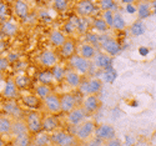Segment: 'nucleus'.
<instances>
[{
    "mask_svg": "<svg viewBox=\"0 0 156 146\" xmlns=\"http://www.w3.org/2000/svg\"><path fill=\"white\" fill-rule=\"evenodd\" d=\"M140 2H144V3H152L155 0H140Z\"/></svg>",
    "mask_w": 156,
    "mask_h": 146,
    "instance_id": "obj_47",
    "label": "nucleus"
},
{
    "mask_svg": "<svg viewBox=\"0 0 156 146\" xmlns=\"http://www.w3.org/2000/svg\"><path fill=\"white\" fill-rule=\"evenodd\" d=\"M37 80L40 84H45V85H50L54 83V77H53V74L49 70H45V71H41L37 76Z\"/></svg>",
    "mask_w": 156,
    "mask_h": 146,
    "instance_id": "obj_40",
    "label": "nucleus"
},
{
    "mask_svg": "<svg viewBox=\"0 0 156 146\" xmlns=\"http://www.w3.org/2000/svg\"><path fill=\"white\" fill-rule=\"evenodd\" d=\"M74 54H76V41L74 39H66L65 43L60 46V55L62 59H70Z\"/></svg>",
    "mask_w": 156,
    "mask_h": 146,
    "instance_id": "obj_19",
    "label": "nucleus"
},
{
    "mask_svg": "<svg viewBox=\"0 0 156 146\" xmlns=\"http://www.w3.org/2000/svg\"><path fill=\"white\" fill-rule=\"evenodd\" d=\"M14 144L15 146H33V137L31 134L25 132L16 137H14Z\"/></svg>",
    "mask_w": 156,
    "mask_h": 146,
    "instance_id": "obj_32",
    "label": "nucleus"
},
{
    "mask_svg": "<svg viewBox=\"0 0 156 146\" xmlns=\"http://www.w3.org/2000/svg\"><path fill=\"white\" fill-rule=\"evenodd\" d=\"M51 69H53V70H51V74H53L54 81H56V83H61V81H64L65 71H66V70L64 69V66H61V65L56 64V65H55V66H53Z\"/></svg>",
    "mask_w": 156,
    "mask_h": 146,
    "instance_id": "obj_33",
    "label": "nucleus"
},
{
    "mask_svg": "<svg viewBox=\"0 0 156 146\" xmlns=\"http://www.w3.org/2000/svg\"><path fill=\"white\" fill-rule=\"evenodd\" d=\"M86 116L87 115L85 114V111L83 110L81 106H76V108H74L71 111H69L66 114V123L70 126H77L83 121L86 120Z\"/></svg>",
    "mask_w": 156,
    "mask_h": 146,
    "instance_id": "obj_11",
    "label": "nucleus"
},
{
    "mask_svg": "<svg viewBox=\"0 0 156 146\" xmlns=\"http://www.w3.org/2000/svg\"><path fill=\"white\" fill-rule=\"evenodd\" d=\"M94 137H96L101 142H105L110 139L116 137V130L112 125H109V124L96 125L95 131H94Z\"/></svg>",
    "mask_w": 156,
    "mask_h": 146,
    "instance_id": "obj_7",
    "label": "nucleus"
},
{
    "mask_svg": "<svg viewBox=\"0 0 156 146\" xmlns=\"http://www.w3.org/2000/svg\"><path fill=\"white\" fill-rule=\"evenodd\" d=\"M14 14L20 20H27L30 12V6L27 0H14Z\"/></svg>",
    "mask_w": 156,
    "mask_h": 146,
    "instance_id": "obj_14",
    "label": "nucleus"
},
{
    "mask_svg": "<svg viewBox=\"0 0 156 146\" xmlns=\"http://www.w3.org/2000/svg\"><path fill=\"white\" fill-rule=\"evenodd\" d=\"M102 83H108V84H111L115 81V79L118 77V71H116L114 68H110V69H105L102 70Z\"/></svg>",
    "mask_w": 156,
    "mask_h": 146,
    "instance_id": "obj_36",
    "label": "nucleus"
},
{
    "mask_svg": "<svg viewBox=\"0 0 156 146\" xmlns=\"http://www.w3.org/2000/svg\"><path fill=\"white\" fill-rule=\"evenodd\" d=\"M59 61L58 54L53 50H44L40 55H39V62L41 66L48 69H51L53 66H55Z\"/></svg>",
    "mask_w": 156,
    "mask_h": 146,
    "instance_id": "obj_12",
    "label": "nucleus"
},
{
    "mask_svg": "<svg viewBox=\"0 0 156 146\" xmlns=\"http://www.w3.org/2000/svg\"><path fill=\"white\" fill-rule=\"evenodd\" d=\"M59 129V121L55 115H48L41 121V131L45 132H53Z\"/></svg>",
    "mask_w": 156,
    "mask_h": 146,
    "instance_id": "obj_24",
    "label": "nucleus"
},
{
    "mask_svg": "<svg viewBox=\"0 0 156 146\" xmlns=\"http://www.w3.org/2000/svg\"><path fill=\"white\" fill-rule=\"evenodd\" d=\"M50 141L54 146H76L77 144V140L73 134H68L59 129L50 134Z\"/></svg>",
    "mask_w": 156,
    "mask_h": 146,
    "instance_id": "obj_2",
    "label": "nucleus"
},
{
    "mask_svg": "<svg viewBox=\"0 0 156 146\" xmlns=\"http://www.w3.org/2000/svg\"><path fill=\"white\" fill-rule=\"evenodd\" d=\"M104 146H124V145H122L121 140H119L118 137H114V139H110L104 142Z\"/></svg>",
    "mask_w": 156,
    "mask_h": 146,
    "instance_id": "obj_45",
    "label": "nucleus"
},
{
    "mask_svg": "<svg viewBox=\"0 0 156 146\" xmlns=\"http://www.w3.org/2000/svg\"><path fill=\"white\" fill-rule=\"evenodd\" d=\"M104 83L101 79L99 77H93L90 80H85L81 81V84L79 85V89L81 91V94L84 95H99L101 90H102Z\"/></svg>",
    "mask_w": 156,
    "mask_h": 146,
    "instance_id": "obj_4",
    "label": "nucleus"
},
{
    "mask_svg": "<svg viewBox=\"0 0 156 146\" xmlns=\"http://www.w3.org/2000/svg\"><path fill=\"white\" fill-rule=\"evenodd\" d=\"M99 8L102 11H116L118 5H116L115 0H99Z\"/></svg>",
    "mask_w": 156,
    "mask_h": 146,
    "instance_id": "obj_38",
    "label": "nucleus"
},
{
    "mask_svg": "<svg viewBox=\"0 0 156 146\" xmlns=\"http://www.w3.org/2000/svg\"><path fill=\"white\" fill-rule=\"evenodd\" d=\"M3 96L8 100H15L19 98V89L16 87L14 79H8L3 89Z\"/></svg>",
    "mask_w": 156,
    "mask_h": 146,
    "instance_id": "obj_18",
    "label": "nucleus"
},
{
    "mask_svg": "<svg viewBox=\"0 0 156 146\" xmlns=\"http://www.w3.org/2000/svg\"><path fill=\"white\" fill-rule=\"evenodd\" d=\"M126 26L127 25H126V20L124 19V16L120 14L119 11H115L114 12V18H112V23H111V29L121 31V30L126 29Z\"/></svg>",
    "mask_w": 156,
    "mask_h": 146,
    "instance_id": "obj_28",
    "label": "nucleus"
},
{
    "mask_svg": "<svg viewBox=\"0 0 156 146\" xmlns=\"http://www.w3.org/2000/svg\"><path fill=\"white\" fill-rule=\"evenodd\" d=\"M69 60V64H70V68L73 70H75L76 73H79L80 75H87L89 71H90V60H86L84 58H81L79 54H74Z\"/></svg>",
    "mask_w": 156,
    "mask_h": 146,
    "instance_id": "obj_5",
    "label": "nucleus"
},
{
    "mask_svg": "<svg viewBox=\"0 0 156 146\" xmlns=\"http://www.w3.org/2000/svg\"><path fill=\"white\" fill-rule=\"evenodd\" d=\"M25 124H27L28 127V132L31 135H36L39 132H41V121L43 117L39 115L37 112H28V115L25 116Z\"/></svg>",
    "mask_w": 156,
    "mask_h": 146,
    "instance_id": "obj_6",
    "label": "nucleus"
},
{
    "mask_svg": "<svg viewBox=\"0 0 156 146\" xmlns=\"http://www.w3.org/2000/svg\"><path fill=\"white\" fill-rule=\"evenodd\" d=\"M4 2H5V3H8V4H9V3H12V2H14V0H4Z\"/></svg>",
    "mask_w": 156,
    "mask_h": 146,
    "instance_id": "obj_48",
    "label": "nucleus"
},
{
    "mask_svg": "<svg viewBox=\"0 0 156 146\" xmlns=\"http://www.w3.org/2000/svg\"><path fill=\"white\" fill-rule=\"evenodd\" d=\"M53 8L58 12H65L69 8V0H53Z\"/></svg>",
    "mask_w": 156,
    "mask_h": 146,
    "instance_id": "obj_41",
    "label": "nucleus"
},
{
    "mask_svg": "<svg viewBox=\"0 0 156 146\" xmlns=\"http://www.w3.org/2000/svg\"><path fill=\"white\" fill-rule=\"evenodd\" d=\"M94 62L96 68L105 70V69H110L114 66V58L105 54V52H96V55L94 58Z\"/></svg>",
    "mask_w": 156,
    "mask_h": 146,
    "instance_id": "obj_16",
    "label": "nucleus"
},
{
    "mask_svg": "<svg viewBox=\"0 0 156 146\" xmlns=\"http://www.w3.org/2000/svg\"><path fill=\"white\" fill-rule=\"evenodd\" d=\"M0 30H2V34L5 36H15L19 31V24L14 20L9 19L0 24Z\"/></svg>",
    "mask_w": 156,
    "mask_h": 146,
    "instance_id": "obj_20",
    "label": "nucleus"
},
{
    "mask_svg": "<svg viewBox=\"0 0 156 146\" xmlns=\"http://www.w3.org/2000/svg\"><path fill=\"white\" fill-rule=\"evenodd\" d=\"M11 124H12V119L8 115H0V135L2 136H8L10 135V130H11Z\"/></svg>",
    "mask_w": 156,
    "mask_h": 146,
    "instance_id": "obj_27",
    "label": "nucleus"
},
{
    "mask_svg": "<svg viewBox=\"0 0 156 146\" xmlns=\"http://www.w3.org/2000/svg\"><path fill=\"white\" fill-rule=\"evenodd\" d=\"M101 106V100L99 95H86L81 108L86 115H95Z\"/></svg>",
    "mask_w": 156,
    "mask_h": 146,
    "instance_id": "obj_9",
    "label": "nucleus"
},
{
    "mask_svg": "<svg viewBox=\"0 0 156 146\" xmlns=\"http://www.w3.org/2000/svg\"><path fill=\"white\" fill-rule=\"evenodd\" d=\"M66 39L68 37L65 36V34L61 30H53L49 34V43L54 48H60L65 43Z\"/></svg>",
    "mask_w": 156,
    "mask_h": 146,
    "instance_id": "obj_26",
    "label": "nucleus"
},
{
    "mask_svg": "<svg viewBox=\"0 0 156 146\" xmlns=\"http://www.w3.org/2000/svg\"><path fill=\"white\" fill-rule=\"evenodd\" d=\"M136 2H137V0H120V3L124 4V5H133Z\"/></svg>",
    "mask_w": 156,
    "mask_h": 146,
    "instance_id": "obj_46",
    "label": "nucleus"
},
{
    "mask_svg": "<svg viewBox=\"0 0 156 146\" xmlns=\"http://www.w3.org/2000/svg\"><path fill=\"white\" fill-rule=\"evenodd\" d=\"M130 31H131V34L134 36H141V35H144L145 31H146V25L144 24V21L136 20L130 25Z\"/></svg>",
    "mask_w": 156,
    "mask_h": 146,
    "instance_id": "obj_31",
    "label": "nucleus"
},
{
    "mask_svg": "<svg viewBox=\"0 0 156 146\" xmlns=\"http://www.w3.org/2000/svg\"><path fill=\"white\" fill-rule=\"evenodd\" d=\"M114 12L115 11H104V15H102V19L108 24V26L111 29V23H112V18H114Z\"/></svg>",
    "mask_w": 156,
    "mask_h": 146,
    "instance_id": "obj_43",
    "label": "nucleus"
},
{
    "mask_svg": "<svg viewBox=\"0 0 156 146\" xmlns=\"http://www.w3.org/2000/svg\"><path fill=\"white\" fill-rule=\"evenodd\" d=\"M102 146H104V144H102Z\"/></svg>",
    "mask_w": 156,
    "mask_h": 146,
    "instance_id": "obj_50",
    "label": "nucleus"
},
{
    "mask_svg": "<svg viewBox=\"0 0 156 146\" xmlns=\"http://www.w3.org/2000/svg\"><path fill=\"white\" fill-rule=\"evenodd\" d=\"M37 136L35 137V140L33 141L34 146H49L51 144L50 141V134H48V132H45V134H36Z\"/></svg>",
    "mask_w": 156,
    "mask_h": 146,
    "instance_id": "obj_35",
    "label": "nucleus"
},
{
    "mask_svg": "<svg viewBox=\"0 0 156 146\" xmlns=\"http://www.w3.org/2000/svg\"><path fill=\"white\" fill-rule=\"evenodd\" d=\"M93 28L96 30V31H99V33H106L110 28L108 26V24L104 21V19L102 18H95L94 20H93Z\"/></svg>",
    "mask_w": 156,
    "mask_h": 146,
    "instance_id": "obj_39",
    "label": "nucleus"
},
{
    "mask_svg": "<svg viewBox=\"0 0 156 146\" xmlns=\"http://www.w3.org/2000/svg\"><path fill=\"white\" fill-rule=\"evenodd\" d=\"M152 9L155 11V8H152L151 3H144V2H140L136 6V12H137V19L144 21L145 19L150 18L152 15Z\"/></svg>",
    "mask_w": 156,
    "mask_h": 146,
    "instance_id": "obj_21",
    "label": "nucleus"
},
{
    "mask_svg": "<svg viewBox=\"0 0 156 146\" xmlns=\"http://www.w3.org/2000/svg\"><path fill=\"white\" fill-rule=\"evenodd\" d=\"M89 21H87V18H79L77 16V23H76V30L75 33H77L79 35H84L87 33V29H89Z\"/></svg>",
    "mask_w": 156,
    "mask_h": 146,
    "instance_id": "obj_34",
    "label": "nucleus"
},
{
    "mask_svg": "<svg viewBox=\"0 0 156 146\" xmlns=\"http://www.w3.org/2000/svg\"><path fill=\"white\" fill-rule=\"evenodd\" d=\"M96 48L93 46L91 44H87V43H83L80 44L79 49H77V54H79L81 58L86 59V60H93L96 55Z\"/></svg>",
    "mask_w": 156,
    "mask_h": 146,
    "instance_id": "obj_23",
    "label": "nucleus"
},
{
    "mask_svg": "<svg viewBox=\"0 0 156 146\" xmlns=\"http://www.w3.org/2000/svg\"><path fill=\"white\" fill-rule=\"evenodd\" d=\"M96 11V5L91 0H81L76 5V14L79 18H89L93 16Z\"/></svg>",
    "mask_w": 156,
    "mask_h": 146,
    "instance_id": "obj_10",
    "label": "nucleus"
},
{
    "mask_svg": "<svg viewBox=\"0 0 156 146\" xmlns=\"http://www.w3.org/2000/svg\"><path fill=\"white\" fill-rule=\"evenodd\" d=\"M64 81L66 83V85L71 89H77L79 85L83 81V77L79 73H76L73 69H69L65 71V76H64Z\"/></svg>",
    "mask_w": 156,
    "mask_h": 146,
    "instance_id": "obj_17",
    "label": "nucleus"
},
{
    "mask_svg": "<svg viewBox=\"0 0 156 146\" xmlns=\"http://www.w3.org/2000/svg\"><path fill=\"white\" fill-rule=\"evenodd\" d=\"M35 96L36 98H39L41 101L48 96V95H50L51 92H53V90H51V87H50V85H45V84H37L36 86H35Z\"/></svg>",
    "mask_w": 156,
    "mask_h": 146,
    "instance_id": "obj_30",
    "label": "nucleus"
},
{
    "mask_svg": "<svg viewBox=\"0 0 156 146\" xmlns=\"http://www.w3.org/2000/svg\"><path fill=\"white\" fill-rule=\"evenodd\" d=\"M2 80H3V73L0 71V81H2Z\"/></svg>",
    "mask_w": 156,
    "mask_h": 146,
    "instance_id": "obj_49",
    "label": "nucleus"
},
{
    "mask_svg": "<svg viewBox=\"0 0 156 146\" xmlns=\"http://www.w3.org/2000/svg\"><path fill=\"white\" fill-rule=\"evenodd\" d=\"M14 83L19 90H27L30 86L31 80L27 74H20V75H16L14 77Z\"/></svg>",
    "mask_w": 156,
    "mask_h": 146,
    "instance_id": "obj_29",
    "label": "nucleus"
},
{
    "mask_svg": "<svg viewBox=\"0 0 156 146\" xmlns=\"http://www.w3.org/2000/svg\"><path fill=\"white\" fill-rule=\"evenodd\" d=\"M21 102L25 108H28L30 110H37L41 106V100L36 98L35 95H24L21 96Z\"/></svg>",
    "mask_w": 156,
    "mask_h": 146,
    "instance_id": "obj_25",
    "label": "nucleus"
},
{
    "mask_svg": "<svg viewBox=\"0 0 156 146\" xmlns=\"http://www.w3.org/2000/svg\"><path fill=\"white\" fill-rule=\"evenodd\" d=\"M41 102H43L45 111L49 115L60 114V96L58 94H55V92H51V94L48 95Z\"/></svg>",
    "mask_w": 156,
    "mask_h": 146,
    "instance_id": "obj_8",
    "label": "nucleus"
},
{
    "mask_svg": "<svg viewBox=\"0 0 156 146\" xmlns=\"http://www.w3.org/2000/svg\"><path fill=\"white\" fill-rule=\"evenodd\" d=\"M10 68V62L6 59V56H0V71L4 73Z\"/></svg>",
    "mask_w": 156,
    "mask_h": 146,
    "instance_id": "obj_44",
    "label": "nucleus"
},
{
    "mask_svg": "<svg viewBox=\"0 0 156 146\" xmlns=\"http://www.w3.org/2000/svg\"><path fill=\"white\" fill-rule=\"evenodd\" d=\"M10 19V9L9 4L4 0H0V24Z\"/></svg>",
    "mask_w": 156,
    "mask_h": 146,
    "instance_id": "obj_37",
    "label": "nucleus"
},
{
    "mask_svg": "<svg viewBox=\"0 0 156 146\" xmlns=\"http://www.w3.org/2000/svg\"><path fill=\"white\" fill-rule=\"evenodd\" d=\"M74 108H76V96L73 92H66L60 96V112L68 114Z\"/></svg>",
    "mask_w": 156,
    "mask_h": 146,
    "instance_id": "obj_13",
    "label": "nucleus"
},
{
    "mask_svg": "<svg viewBox=\"0 0 156 146\" xmlns=\"http://www.w3.org/2000/svg\"><path fill=\"white\" fill-rule=\"evenodd\" d=\"M99 44H100L102 51L112 58L120 54V51H121L120 44L116 41L115 39H112L111 36H108V35H104V34L99 35Z\"/></svg>",
    "mask_w": 156,
    "mask_h": 146,
    "instance_id": "obj_3",
    "label": "nucleus"
},
{
    "mask_svg": "<svg viewBox=\"0 0 156 146\" xmlns=\"http://www.w3.org/2000/svg\"><path fill=\"white\" fill-rule=\"evenodd\" d=\"M96 127V123L91 119H86L85 121H83L80 125L76 126V131L74 136L76 137L77 142H86L94 136V131Z\"/></svg>",
    "mask_w": 156,
    "mask_h": 146,
    "instance_id": "obj_1",
    "label": "nucleus"
},
{
    "mask_svg": "<svg viewBox=\"0 0 156 146\" xmlns=\"http://www.w3.org/2000/svg\"><path fill=\"white\" fill-rule=\"evenodd\" d=\"M3 109H4L5 115L10 116L11 119H21L23 109L15 100H8V102L4 104Z\"/></svg>",
    "mask_w": 156,
    "mask_h": 146,
    "instance_id": "obj_15",
    "label": "nucleus"
},
{
    "mask_svg": "<svg viewBox=\"0 0 156 146\" xmlns=\"http://www.w3.org/2000/svg\"><path fill=\"white\" fill-rule=\"evenodd\" d=\"M25 132H28V127H27V124H25L24 119H12L10 136L16 137L21 134H25Z\"/></svg>",
    "mask_w": 156,
    "mask_h": 146,
    "instance_id": "obj_22",
    "label": "nucleus"
},
{
    "mask_svg": "<svg viewBox=\"0 0 156 146\" xmlns=\"http://www.w3.org/2000/svg\"><path fill=\"white\" fill-rule=\"evenodd\" d=\"M86 43L91 44L93 46L96 48V45L99 44V35L98 34H93V33H86Z\"/></svg>",
    "mask_w": 156,
    "mask_h": 146,
    "instance_id": "obj_42",
    "label": "nucleus"
}]
</instances>
